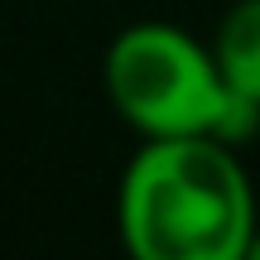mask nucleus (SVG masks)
Here are the masks:
<instances>
[{
	"mask_svg": "<svg viewBox=\"0 0 260 260\" xmlns=\"http://www.w3.org/2000/svg\"><path fill=\"white\" fill-rule=\"evenodd\" d=\"M246 260H260V232H255V241H251V255Z\"/></svg>",
	"mask_w": 260,
	"mask_h": 260,
	"instance_id": "obj_4",
	"label": "nucleus"
},
{
	"mask_svg": "<svg viewBox=\"0 0 260 260\" xmlns=\"http://www.w3.org/2000/svg\"><path fill=\"white\" fill-rule=\"evenodd\" d=\"M102 82L130 130L154 135H217L246 145L260 130V102L226 87L212 44L169 19H140L106 48Z\"/></svg>",
	"mask_w": 260,
	"mask_h": 260,
	"instance_id": "obj_2",
	"label": "nucleus"
},
{
	"mask_svg": "<svg viewBox=\"0 0 260 260\" xmlns=\"http://www.w3.org/2000/svg\"><path fill=\"white\" fill-rule=\"evenodd\" d=\"M212 58L236 96L260 102V0H236L212 34Z\"/></svg>",
	"mask_w": 260,
	"mask_h": 260,
	"instance_id": "obj_3",
	"label": "nucleus"
},
{
	"mask_svg": "<svg viewBox=\"0 0 260 260\" xmlns=\"http://www.w3.org/2000/svg\"><path fill=\"white\" fill-rule=\"evenodd\" d=\"M116 222L135 260H246L260 232L251 174L217 135L145 140L121 174Z\"/></svg>",
	"mask_w": 260,
	"mask_h": 260,
	"instance_id": "obj_1",
	"label": "nucleus"
}]
</instances>
